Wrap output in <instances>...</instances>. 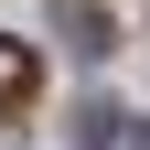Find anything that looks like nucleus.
<instances>
[{"mask_svg": "<svg viewBox=\"0 0 150 150\" xmlns=\"http://www.w3.org/2000/svg\"><path fill=\"white\" fill-rule=\"evenodd\" d=\"M86 150H139V129H129L118 107H86Z\"/></svg>", "mask_w": 150, "mask_h": 150, "instance_id": "1", "label": "nucleus"}, {"mask_svg": "<svg viewBox=\"0 0 150 150\" xmlns=\"http://www.w3.org/2000/svg\"><path fill=\"white\" fill-rule=\"evenodd\" d=\"M22 97H32V54H22V43H0V107H22Z\"/></svg>", "mask_w": 150, "mask_h": 150, "instance_id": "2", "label": "nucleus"}]
</instances>
